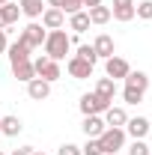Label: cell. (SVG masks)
Here are the masks:
<instances>
[{
  "label": "cell",
  "instance_id": "cell-1",
  "mask_svg": "<svg viewBox=\"0 0 152 155\" xmlns=\"http://www.w3.org/2000/svg\"><path fill=\"white\" fill-rule=\"evenodd\" d=\"M149 90V75L146 72H128L125 75V87H122V98L125 104H140Z\"/></svg>",
  "mask_w": 152,
  "mask_h": 155
},
{
  "label": "cell",
  "instance_id": "cell-2",
  "mask_svg": "<svg viewBox=\"0 0 152 155\" xmlns=\"http://www.w3.org/2000/svg\"><path fill=\"white\" fill-rule=\"evenodd\" d=\"M45 57L48 60H66V54L72 51V39L66 36V30L60 27V30H48V36H45Z\"/></svg>",
  "mask_w": 152,
  "mask_h": 155
},
{
  "label": "cell",
  "instance_id": "cell-3",
  "mask_svg": "<svg viewBox=\"0 0 152 155\" xmlns=\"http://www.w3.org/2000/svg\"><path fill=\"white\" fill-rule=\"evenodd\" d=\"M98 143H101V152L104 155L119 152V149L125 146V128H104L101 137H98Z\"/></svg>",
  "mask_w": 152,
  "mask_h": 155
},
{
  "label": "cell",
  "instance_id": "cell-4",
  "mask_svg": "<svg viewBox=\"0 0 152 155\" xmlns=\"http://www.w3.org/2000/svg\"><path fill=\"white\" fill-rule=\"evenodd\" d=\"M45 36H48V30H45L39 21H30V24L21 30V36H18V39L27 45V48H30V51H33V48H42V45H45Z\"/></svg>",
  "mask_w": 152,
  "mask_h": 155
},
{
  "label": "cell",
  "instance_id": "cell-5",
  "mask_svg": "<svg viewBox=\"0 0 152 155\" xmlns=\"http://www.w3.org/2000/svg\"><path fill=\"white\" fill-rule=\"evenodd\" d=\"M33 69H36V78L48 81V84H54L57 78H63L60 63H57V60H48V57H36V60H33Z\"/></svg>",
  "mask_w": 152,
  "mask_h": 155
},
{
  "label": "cell",
  "instance_id": "cell-6",
  "mask_svg": "<svg viewBox=\"0 0 152 155\" xmlns=\"http://www.w3.org/2000/svg\"><path fill=\"white\" fill-rule=\"evenodd\" d=\"M78 107H81V114H84V116H93V114H104L111 104H107V101H101L95 93H84L81 101H78Z\"/></svg>",
  "mask_w": 152,
  "mask_h": 155
},
{
  "label": "cell",
  "instance_id": "cell-7",
  "mask_svg": "<svg viewBox=\"0 0 152 155\" xmlns=\"http://www.w3.org/2000/svg\"><path fill=\"white\" fill-rule=\"evenodd\" d=\"M104 72H107V78H114V81H119V78L125 81V75L131 72V66H128V60H122V57L114 54V57L104 60Z\"/></svg>",
  "mask_w": 152,
  "mask_h": 155
},
{
  "label": "cell",
  "instance_id": "cell-8",
  "mask_svg": "<svg viewBox=\"0 0 152 155\" xmlns=\"http://www.w3.org/2000/svg\"><path fill=\"white\" fill-rule=\"evenodd\" d=\"M66 69H69V75L75 78V81H84V78H90V75H93V69H95V66H90L87 60H81V57L75 54V57H69Z\"/></svg>",
  "mask_w": 152,
  "mask_h": 155
},
{
  "label": "cell",
  "instance_id": "cell-9",
  "mask_svg": "<svg viewBox=\"0 0 152 155\" xmlns=\"http://www.w3.org/2000/svg\"><path fill=\"white\" fill-rule=\"evenodd\" d=\"M149 119L146 116H134V119H128L125 122V134H131V140H143V137L149 134Z\"/></svg>",
  "mask_w": 152,
  "mask_h": 155
},
{
  "label": "cell",
  "instance_id": "cell-10",
  "mask_svg": "<svg viewBox=\"0 0 152 155\" xmlns=\"http://www.w3.org/2000/svg\"><path fill=\"white\" fill-rule=\"evenodd\" d=\"M111 18L128 24V21L134 18V0H114V6H111Z\"/></svg>",
  "mask_w": 152,
  "mask_h": 155
},
{
  "label": "cell",
  "instance_id": "cell-11",
  "mask_svg": "<svg viewBox=\"0 0 152 155\" xmlns=\"http://www.w3.org/2000/svg\"><path fill=\"white\" fill-rule=\"evenodd\" d=\"M27 96L33 98V101H45V98L51 96V84H48V81H42V78L27 81Z\"/></svg>",
  "mask_w": 152,
  "mask_h": 155
},
{
  "label": "cell",
  "instance_id": "cell-12",
  "mask_svg": "<svg viewBox=\"0 0 152 155\" xmlns=\"http://www.w3.org/2000/svg\"><path fill=\"white\" fill-rule=\"evenodd\" d=\"M63 21H66V15H63V9H57V6H48L42 12V27L45 30H60Z\"/></svg>",
  "mask_w": 152,
  "mask_h": 155
},
{
  "label": "cell",
  "instance_id": "cell-13",
  "mask_svg": "<svg viewBox=\"0 0 152 155\" xmlns=\"http://www.w3.org/2000/svg\"><path fill=\"white\" fill-rule=\"evenodd\" d=\"M125 122H128V114H125V107H107L104 110V125L107 128H125Z\"/></svg>",
  "mask_w": 152,
  "mask_h": 155
},
{
  "label": "cell",
  "instance_id": "cell-14",
  "mask_svg": "<svg viewBox=\"0 0 152 155\" xmlns=\"http://www.w3.org/2000/svg\"><path fill=\"white\" fill-rule=\"evenodd\" d=\"M95 96L101 98V101H107V104H114L116 81H114V78H98V84H95Z\"/></svg>",
  "mask_w": 152,
  "mask_h": 155
},
{
  "label": "cell",
  "instance_id": "cell-15",
  "mask_svg": "<svg viewBox=\"0 0 152 155\" xmlns=\"http://www.w3.org/2000/svg\"><path fill=\"white\" fill-rule=\"evenodd\" d=\"M93 51H95V57H114V51H116V45H114V39L107 36V33H98L93 42Z\"/></svg>",
  "mask_w": 152,
  "mask_h": 155
},
{
  "label": "cell",
  "instance_id": "cell-16",
  "mask_svg": "<svg viewBox=\"0 0 152 155\" xmlns=\"http://www.w3.org/2000/svg\"><path fill=\"white\" fill-rule=\"evenodd\" d=\"M21 15V6L18 3H3L0 6V30H6V27H12Z\"/></svg>",
  "mask_w": 152,
  "mask_h": 155
},
{
  "label": "cell",
  "instance_id": "cell-17",
  "mask_svg": "<svg viewBox=\"0 0 152 155\" xmlns=\"http://www.w3.org/2000/svg\"><path fill=\"white\" fill-rule=\"evenodd\" d=\"M81 128H84L87 137H101V131H104L107 125H104V119L98 114H93V116H84V125H81Z\"/></svg>",
  "mask_w": 152,
  "mask_h": 155
},
{
  "label": "cell",
  "instance_id": "cell-18",
  "mask_svg": "<svg viewBox=\"0 0 152 155\" xmlns=\"http://www.w3.org/2000/svg\"><path fill=\"white\" fill-rule=\"evenodd\" d=\"M12 75L18 78V81H33L36 78V69H33V60H21V63H12Z\"/></svg>",
  "mask_w": 152,
  "mask_h": 155
},
{
  "label": "cell",
  "instance_id": "cell-19",
  "mask_svg": "<svg viewBox=\"0 0 152 155\" xmlns=\"http://www.w3.org/2000/svg\"><path fill=\"white\" fill-rule=\"evenodd\" d=\"M21 15H27V18H42V12H45V0H21Z\"/></svg>",
  "mask_w": 152,
  "mask_h": 155
},
{
  "label": "cell",
  "instance_id": "cell-20",
  "mask_svg": "<svg viewBox=\"0 0 152 155\" xmlns=\"http://www.w3.org/2000/svg\"><path fill=\"white\" fill-rule=\"evenodd\" d=\"M21 128H24V122L18 116H3V122H0V134H6V137H18Z\"/></svg>",
  "mask_w": 152,
  "mask_h": 155
},
{
  "label": "cell",
  "instance_id": "cell-21",
  "mask_svg": "<svg viewBox=\"0 0 152 155\" xmlns=\"http://www.w3.org/2000/svg\"><path fill=\"white\" fill-rule=\"evenodd\" d=\"M6 54H9V63H21V60H30V48L18 39V42H12L6 48Z\"/></svg>",
  "mask_w": 152,
  "mask_h": 155
},
{
  "label": "cell",
  "instance_id": "cell-22",
  "mask_svg": "<svg viewBox=\"0 0 152 155\" xmlns=\"http://www.w3.org/2000/svg\"><path fill=\"white\" fill-rule=\"evenodd\" d=\"M87 15H90V24H107L111 21V6H93V9H87Z\"/></svg>",
  "mask_w": 152,
  "mask_h": 155
},
{
  "label": "cell",
  "instance_id": "cell-23",
  "mask_svg": "<svg viewBox=\"0 0 152 155\" xmlns=\"http://www.w3.org/2000/svg\"><path fill=\"white\" fill-rule=\"evenodd\" d=\"M69 27H72L75 33L90 30V15H87V12H75V15H69Z\"/></svg>",
  "mask_w": 152,
  "mask_h": 155
},
{
  "label": "cell",
  "instance_id": "cell-24",
  "mask_svg": "<svg viewBox=\"0 0 152 155\" xmlns=\"http://www.w3.org/2000/svg\"><path fill=\"white\" fill-rule=\"evenodd\" d=\"M134 18H143V21H152V0H143L134 6Z\"/></svg>",
  "mask_w": 152,
  "mask_h": 155
},
{
  "label": "cell",
  "instance_id": "cell-25",
  "mask_svg": "<svg viewBox=\"0 0 152 155\" xmlns=\"http://www.w3.org/2000/svg\"><path fill=\"white\" fill-rule=\"evenodd\" d=\"M81 152H84V155H104V152H101V143H98V137H87V143L81 146Z\"/></svg>",
  "mask_w": 152,
  "mask_h": 155
},
{
  "label": "cell",
  "instance_id": "cell-26",
  "mask_svg": "<svg viewBox=\"0 0 152 155\" xmlns=\"http://www.w3.org/2000/svg\"><path fill=\"white\" fill-rule=\"evenodd\" d=\"M78 57L87 60L90 66H95V63H98V57H95V51H93V45H81V48H78Z\"/></svg>",
  "mask_w": 152,
  "mask_h": 155
},
{
  "label": "cell",
  "instance_id": "cell-27",
  "mask_svg": "<svg viewBox=\"0 0 152 155\" xmlns=\"http://www.w3.org/2000/svg\"><path fill=\"white\" fill-rule=\"evenodd\" d=\"M81 0H63L60 3V9H63V15H75V12H81Z\"/></svg>",
  "mask_w": 152,
  "mask_h": 155
},
{
  "label": "cell",
  "instance_id": "cell-28",
  "mask_svg": "<svg viewBox=\"0 0 152 155\" xmlns=\"http://www.w3.org/2000/svg\"><path fill=\"white\" fill-rule=\"evenodd\" d=\"M128 155H149V143H143V140H131Z\"/></svg>",
  "mask_w": 152,
  "mask_h": 155
},
{
  "label": "cell",
  "instance_id": "cell-29",
  "mask_svg": "<svg viewBox=\"0 0 152 155\" xmlns=\"http://www.w3.org/2000/svg\"><path fill=\"white\" fill-rule=\"evenodd\" d=\"M57 155H84V152H81V146H75V143H63Z\"/></svg>",
  "mask_w": 152,
  "mask_h": 155
},
{
  "label": "cell",
  "instance_id": "cell-30",
  "mask_svg": "<svg viewBox=\"0 0 152 155\" xmlns=\"http://www.w3.org/2000/svg\"><path fill=\"white\" fill-rule=\"evenodd\" d=\"M6 48H9V39H6V30H0V54H6Z\"/></svg>",
  "mask_w": 152,
  "mask_h": 155
},
{
  "label": "cell",
  "instance_id": "cell-31",
  "mask_svg": "<svg viewBox=\"0 0 152 155\" xmlns=\"http://www.w3.org/2000/svg\"><path fill=\"white\" fill-rule=\"evenodd\" d=\"M81 3H84L87 9H93V6H98V3H101V0H81Z\"/></svg>",
  "mask_w": 152,
  "mask_h": 155
},
{
  "label": "cell",
  "instance_id": "cell-32",
  "mask_svg": "<svg viewBox=\"0 0 152 155\" xmlns=\"http://www.w3.org/2000/svg\"><path fill=\"white\" fill-rule=\"evenodd\" d=\"M48 3H51V6H57V9H60V3H63V0H48Z\"/></svg>",
  "mask_w": 152,
  "mask_h": 155
},
{
  "label": "cell",
  "instance_id": "cell-33",
  "mask_svg": "<svg viewBox=\"0 0 152 155\" xmlns=\"http://www.w3.org/2000/svg\"><path fill=\"white\" fill-rule=\"evenodd\" d=\"M30 155H45V152H36V149H33V152H30Z\"/></svg>",
  "mask_w": 152,
  "mask_h": 155
},
{
  "label": "cell",
  "instance_id": "cell-34",
  "mask_svg": "<svg viewBox=\"0 0 152 155\" xmlns=\"http://www.w3.org/2000/svg\"><path fill=\"white\" fill-rule=\"evenodd\" d=\"M3 3H9V0H0V6H3Z\"/></svg>",
  "mask_w": 152,
  "mask_h": 155
},
{
  "label": "cell",
  "instance_id": "cell-35",
  "mask_svg": "<svg viewBox=\"0 0 152 155\" xmlns=\"http://www.w3.org/2000/svg\"><path fill=\"white\" fill-rule=\"evenodd\" d=\"M149 155H152V146H149Z\"/></svg>",
  "mask_w": 152,
  "mask_h": 155
},
{
  "label": "cell",
  "instance_id": "cell-36",
  "mask_svg": "<svg viewBox=\"0 0 152 155\" xmlns=\"http://www.w3.org/2000/svg\"><path fill=\"white\" fill-rule=\"evenodd\" d=\"M0 122H3V116H0Z\"/></svg>",
  "mask_w": 152,
  "mask_h": 155
},
{
  "label": "cell",
  "instance_id": "cell-37",
  "mask_svg": "<svg viewBox=\"0 0 152 155\" xmlns=\"http://www.w3.org/2000/svg\"><path fill=\"white\" fill-rule=\"evenodd\" d=\"M12 155H18V152H12Z\"/></svg>",
  "mask_w": 152,
  "mask_h": 155
},
{
  "label": "cell",
  "instance_id": "cell-38",
  "mask_svg": "<svg viewBox=\"0 0 152 155\" xmlns=\"http://www.w3.org/2000/svg\"><path fill=\"white\" fill-rule=\"evenodd\" d=\"M0 155H3V152H0Z\"/></svg>",
  "mask_w": 152,
  "mask_h": 155
}]
</instances>
